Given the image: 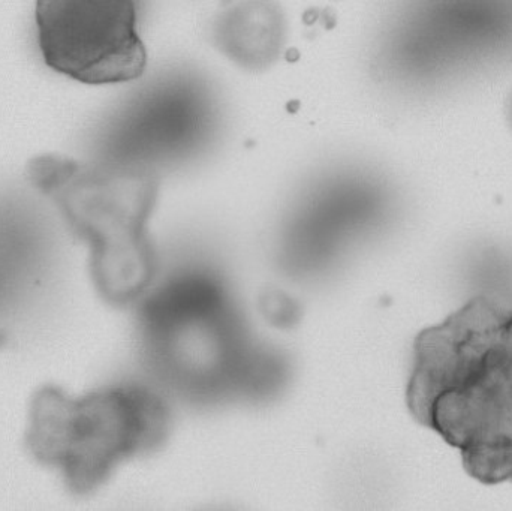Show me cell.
<instances>
[{
	"mask_svg": "<svg viewBox=\"0 0 512 511\" xmlns=\"http://www.w3.org/2000/svg\"><path fill=\"white\" fill-rule=\"evenodd\" d=\"M406 404L483 485L512 482V309L475 297L415 339Z\"/></svg>",
	"mask_w": 512,
	"mask_h": 511,
	"instance_id": "cell-1",
	"label": "cell"
},
{
	"mask_svg": "<svg viewBox=\"0 0 512 511\" xmlns=\"http://www.w3.org/2000/svg\"><path fill=\"white\" fill-rule=\"evenodd\" d=\"M144 362L165 389L197 405L262 401L285 380L279 354L255 344L218 276L186 270L140 308Z\"/></svg>",
	"mask_w": 512,
	"mask_h": 511,
	"instance_id": "cell-2",
	"label": "cell"
},
{
	"mask_svg": "<svg viewBox=\"0 0 512 511\" xmlns=\"http://www.w3.org/2000/svg\"><path fill=\"white\" fill-rule=\"evenodd\" d=\"M171 414L156 390L122 383L71 398L42 387L30 404L26 446L62 473L74 494L104 485L120 464L155 452L170 434Z\"/></svg>",
	"mask_w": 512,
	"mask_h": 511,
	"instance_id": "cell-3",
	"label": "cell"
},
{
	"mask_svg": "<svg viewBox=\"0 0 512 511\" xmlns=\"http://www.w3.org/2000/svg\"><path fill=\"white\" fill-rule=\"evenodd\" d=\"M156 194L150 171L120 164L92 171L77 167L51 194L90 243L93 279L108 302H132L152 282L155 254L146 225Z\"/></svg>",
	"mask_w": 512,
	"mask_h": 511,
	"instance_id": "cell-4",
	"label": "cell"
},
{
	"mask_svg": "<svg viewBox=\"0 0 512 511\" xmlns=\"http://www.w3.org/2000/svg\"><path fill=\"white\" fill-rule=\"evenodd\" d=\"M36 26L47 66L81 83H125L146 69L137 8L129 0H41Z\"/></svg>",
	"mask_w": 512,
	"mask_h": 511,
	"instance_id": "cell-5",
	"label": "cell"
},
{
	"mask_svg": "<svg viewBox=\"0 0 512 511\" xmlns=\"http://www.w3.org/2000/svg\"><path fill=\"white\" fill-rule=\"evenodd\" d=\"M210 107L204 93L176 81L156 86L129 111L114 164L149 171L150 165L185 158L209 134Z\"/></svg>",
	"mask_w": 512,
	"mask_h": 511,
	"instance_id": "cell-6",
	"label": "cell"
},
{
	"mask_svg": "<svg viewBox=\"0 0 512 511\" xmlns=\"http://www.w3.org/2000/svg\"><path fill=\"white\" fill-rule=\"evenodd\" d=\"M375 207V194L354 180L319 189L298 209L286 231L283 257L289 269L312 272L324 266L372 221Z\"/></svg>",
	"mask_w": 512,
	"mask_h": 511,
	"instance_id": "cell-7",
	"label": "cell"
},
{
	"mask_svg": "<svg viewBox=\"0 0 512 511\" xmlns=\"http://www.w3.org/2000/svg\"><path fill=\"white\" fill-rule=\"evenodd\" d=\"M219 48L243 66H265L279 53L282 17L268 3H245L221 18L216 27Z\"/></svg>",
	"mask_w": 512,
	"mask_h": 511,
	"instance_id": "cell-8",
	"label": "cell"
},
{
	"mask_svg": "<svg viewBox=\"0 0 512 511\" xmlns=\"http://www.w3.org/2000/svg\"><path fill=\"white\" fill-rule=\"evenodd\" d=\"M508 114H510V120H511V123H512V98H511V101H510V108H508Z\"/></svg>",
	"mask_w": 512,
	"mask_h": 511,
	"instance_id": "cell-9",
	"label": "cell"
}]
</instances>
